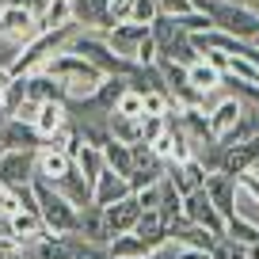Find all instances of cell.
Returning <instances> with one entry per match:
<instances>
[{
	"instance_id": "cell-16",
	"label": "cell",
	"mask_w": 259,
	"mask_h": 259,
	"mask_svg": "<svg viewBox=\"0 0 259 259\" xmlns=\"http://www.w3.org/2000/svg\"><path fill=\"white\" fill-rule=\"evenodd\" d=\"M202 187H206V194H210V202L218 206V213L229 221L233 218V198H236V179L225 176V171H210Z\"/></svg>"
},
{
	"instance_id": "cell-31",
	"label": "cell",
	"mask_w": 259,
	"mask_h": 259,
	"mask_svg": "<svg viewBox=\"0 0 259 259\" xmlns=\"http://www.w3.org/2000/svg\"><path fill=\"white\" fill-rule=\"evenodd\" d=\"M134 233L141 236V240H149L156 248L160 240H168V225H164V218L156 210H141V218H138V225H134Z\"/></svg>"
},
{
	"instance_id": "cell-33",
	"label": "cell",
	"mask_w": 259,
	"mask_h": 259,
	"mask_svg": "<svg viewBox=\"0 0 259 259\" xmlns=\"http://www.w3.org/2000/svg\"><path fill=\"white\" fill-rule=\"evenodd\" d=\"M233 218H244L251 225H259V202L248 191H240V187H236V198H233Z\"/></svg>"
},
{
	"instance_id": "cell-38",
	"label": "cell",
	"mask_w": 259,
	"mask_h": 259,
	"mask_svg": "<svg viewBox=\"0 0 259 259\" xmlns=\"http://www.w3.org/2000/svg\"><path fill=\"white\" fill-rule=\"evenodd\" d=\"M156 19V0H134V16H130V23H153Z\"/></svg>"
},
{
	"instance_id": "cell-50",
	"label": "cell",
	"mask_w": 259,
	"mask_h": 259,
	"mask_svg": "<svg viewBox=\"0 0 259 259\" xmlns=\"http://www.w3.org/2000/svg\"><path fill=\"white\" fill-rule=\"evenodd\" d=\"M0 153H4V149H0Z\"/></svg>"
},
{
	"instance_id": "cell-23",
	"label": "cell",
	"mask_w": 259,
	"mask_h": 259,
	"mask_svg": "<svg viewBox=\"0 0 259 259\" xmlns=\"http://www.w3.org/2000/svg\"><path fill=\"white\" fill-rule=\"evenodd\" d=\"M187 80H191V88L202 92V96H210V92H221V88H225V84H221L225 76H221L213 65H206L202 57H198L194 65H187Z\"/></svg>"
},
{
	"instance_id": "cell-19",
	"label": "cell",
	"mask_w": 259,
	"mask_h": 259,
	"mask_svg": "<svg viewBox=\"0 0 259 259\" xmlns=\"http://www.w3.org/2000/svg\"><path fill=\"white\" fill-rule=\"evenodd\" d=\"M38 145H42L38 130L27 126V122L8 118L4 126H0V149H38Z\"/></svg>"
},
{
	"instance_id": "cell-45",
	"label": "cell",
	"mask_w": 259,
	"mask_h": 259,
	"mask_svg": "<svg viewBox=\"0 0 259 259\" xmlns=\"http://www.w3.org/2000/svg\"><path fill=\"white\" fill-rule=\"evenodd\" d=\"M248 259H259V248H251V251H248Z\"/></svg>"
},
{
	"instance_id": "cell-46",
	"label": "cell",
	"mask_w": 259,
	"mask_h": 259,
	"mask_svg": "<svg viewBox=\"0 0 259 259\" xmlns=\"http://www.w3.org/2000/svg\"><path fill=\"white\" fill-rule=\"evenodd\" d=\"M251 46H255V50H259V34H255V38H251Z\"/></svg>"
},
{
	"instance_id": "cell-3",
	"label": "cell",
	"mask_w": 259,
	"mask_h": 259,
	"mask_svg": "<svg viewBox=\"0 0 259 259\" xmlns=\"http://www.w3.org/2000/svg\"><path fill=\"white\" fill-rule=\"evenodd\" d=\"M194 8L210 19L213 31H225L233 38L251 42L259 34V16L248 8V4H229V0H194Z\"/></svg>"
},
{
	"instance_id": "cell-20",
	"label": "cell",
	"mask_w": 259,
	"mask_h": 259,
	"mask_svg": "<svg viewBox=\"0 0 259 259\" xmlns=\"http://www.w3.org/2000/svg\"><path fill=\"white\" fill-rule=\"evenodd\" d=\"M54 187H57V191H61L65 198H69V202L76 206V210H84V206H92V183H88V179L80 176V171H76V164H73V168H69V171H65V176L57 179Z\"/></svg>"
},
{
	"instance_id": "cell-26",
	"label": "cell",
	"mask_w": 259,
	"mask_h": 259,
	"mask_svg": "<svg viewBox=\"0 0 259 259\" xmlns=\"http://www.w3.org/2000/svg\"><path fill=\"white\" fill-rule=\"evenodd\" d=\"M107 134H111L114 141H122V145H134V141H141V118L111 111L107 114Z\"/></svg>"
},
{
	"instance_id": "cell-18",
	"label": "cell",
	"mask_w": 259,
	"mask_h": 259,
	"mask_svg": "<svg viewBox=\"0 0 259 259\" xmlns=\"http://www.w3.org/2000/svg\"><path fill=\"white\" fill-rule=\"evenodd\" d=\"M23 84H27V96H31V99H38V103H69L65 88L54 80V76H46L42 69L27 73V76H23Z\"/></svg>"
},
{
	"instance_id": "cell-22",
	"label": "cell",
	"mask_w": 259,
	"mask_h": 259,
	"mask_svg": "<svg viewBox=\"0 0 259 259\" xmlns=\"http://www.w3.org/2000/svg\"><path fill=\"white\" fill-rule=\"evenodd\" d=\"M76 236H84L88 244H103L111 240V233H107V221H103V210L99 206H84L80 210V225H76Z\"/></svg>"
},
{
	"instance_id": "cell-17",
	"label": "cell",
	"mask_w": 259,
	"mask_h": 259,
	"mask_svg": "<svg viewBox=\"0 0 259 259\" xmlns=\"http://www.w3.org/2000/svg\"><path fill=\"white\" fill-rule=\"evenodd\" d=\"M164 176L171 179V187H176L179 194H191V191H198V187L206 183V168L198 160H183V164H164Z\"/></svg>"
},
{
	"instance_id": "cell-28",
	"label": "cell",
	"mask_w": 259,
	"mask_h": 259,
	"mask_svg": "<svg viewBox=\"0 0 259 259\" xmlns=\"http://www.w3.org/2000/svg\"><path fill=\"white\" fill-rule=\"evenodd\" d=\"M122 92H126V76H103V80H99V88H96V96H92L88 103H92V107H99L103 114H111Z\"/></svg>"
},
{
	"instance_id": "cell-41",
	"label": "cell",
	"mask_w": 259,
	"mask_h": 259,
	"mask_svg": "<svg viewBox=\"0 0 259 259\" xmlns=\"http://www.w3.org/2000/svg\"><path fill=\"white\" fill-rule=\"evenodd\" d=\"M236 187H240V191H248L251 198H255V202H259V176H255V171H251V168L236 176Z\"/></svg>"
},
{
	"instance_id": "cell-35",
	"label": "cell",
	"mask_w": 259,
	"mask_h": 259,
	"mask_svg": "<svg viewBox=\"0 0 259 259\" xmlns=\"http://www.w3.org/2000/svg\"><path fill=\"white\" fill-rule=\"evenodd\" d=\"M141 103H145V114H168V111H171V96H168L164 88L141 92Z\"/></svg>"
},
{
	"instance_id": "cell-10",
	"label": "cell",
	"mask_w": 259,
	"mask_h": 259,
	"mask_svg": "<svg viewBox=\"0 0 259 259\" xmlns=\"http://www.w3.org/2000/svg\"><path fill=\"white\" fill-rule=\"evenodd\" d=\"M69 168H73V156L65 153L61 145H38V149H34V176H38V179L57 183Z\"/></svg>"
},
{
	"instance_id": "cell-25",
	"label": "cell",
	"mask_w": 259,
	"mask_h": 259,
	"mask_svg": "<svg viewBox=\"0 0 259 259\" xmlns=\"http://www.w3.org/2000/svg\"><path fill=\"white\" fill-rule=\"evenodd\" d=\"M73 164H76V171H80L88 183H96L99 171L107 168V164H103V149H99V145H88V141H80V149L73 153Z\"/></svg>"
},
{
	"instance_id": "cell-29",
	"label": "cell",
	"mask_w": 259,
	"mask_h": 259,
	"mask_svg": "<svg viewBox=\"0 0 259 259\" xmlns=\"http://www.w3.org/2000/svg\"><path fill=\"white\" fill-rule=\"evenodd\" d=\"M221 240L240 244V248H259V225H251V221H244V218H229Z\"/></svg>"
},
{
	"instance_id": "cell-27",
	"label": "cell",
	"mask_w": 259,
	"mask_h": 259,
	"mask_svg": "<svg viewBox=\"0 0 259 259\" xmlns=\"http://www.w3.org/2000/svg\"><path fill=\"white\" fill-rule=\"evenodd\" d=\"M149 251H153V244L141 240L138 233H118V236H111V240H107V255H111V259H122V255H149Z\"/></svg>"
},
{
	"instance_id": "cell-1",
	"label": "cell",
	"mask_w": 259,
	"mask_h": 259,
	"mask_svg": "<svg viewBox=\"0 0 259 259\" xmlns=\"http://www.w3.org/2000/svg\"><path fill=\"white\" fill-rule=\"evenodd\" d=\"M38 69L61 84L65 96H69V103H73V99H92V96H96V88H99V80H103V73H99L96 65L84 61L80 54H73L69 46L57 50V54H50Z\"/></svg>"
},
{
	"instance_id": "cell-34",
	"label": "cell",
	"mask_w": 259,
	"mask_h": 259,
	"mask_svg": "<svg viewBox=\"0 0 259 259\" xmlns=\"http://www.w3.org/2000/svg\"><path fill=\"white\" fill-rule=\"evenodd\" d=\"M164 130H168V114H141V141L145 145H153Z\"/></svg>"
},
{
	"instance_id": "cell-44",
	"label": "cell",
	"mask_w": 259,
	"mask_h": 259,
	"mask_svg": "<svg viewBox=\"0 0 259 259\" xmlns=\"http://www.w3.org/2000/svg\"><path fill=\"white\" fill-rule=\"evenodd\" d=\"M179 259H213V251H202V248H179Z\"/></svg>"
},
{
	"instance_id": "cell-14",
	"label": "cell",
	"mask_w": 259,
	"mask_h": 259,
	"mask_svg": "<svg viewBox=\"0 0 259 259\" xmlns=\"http://www.w3.org/2000/svg\"><path fill=\"white\" fill-rule=\"evenodd\" d=\"M168 240H176L179 248H202V251H213V244H218V236L206 233L202 225H194V221L187 218H176L168 225Z\"/></svg>"
},
{
	"instance_id": "cell-30",
	"label": "cell",
	"mask_w": 259,
	"mask_h": 259,
	"mask_svg": "<svg viewBox=\"0 0 259 259\" xmlns=\"http://www.w3.org/2000/svg\"><path fill=\"white\" fill-rule=\"evenodd\" d=\"M156 213L164 218V225H171L176 218H183V194L171 187V179H160V202H156Z\"/></svg>"
},
{
	"instance_id": "cell-5",
	"label": "cell",
	"mask_w": 259,
	"mask_h": 259,
	"mask_svg": "<svg viewBox=\"0 0 259 259\" xmlns=\"http://www.w3.org/2000/svg\"><path fill=\"white\" fill-rule=\"evenodd\" d=\"M183 218L194 221V225H202L206 233H213L221 240L225 236V218L218 213V206L210 202V194H206V187H198V191L183 194Z\"/></svg>"
},
{
	"instance_id": "cell-9",
	"label": "cell",
	"mask_w": 259,
	"mask_h": 259,
	"mask_svg": "<svg viewBox=\"0 0 259 259\" xmlns=\"http://www.w3.org/2000/svg\"><path fill=\"white\" fill-rule=\"evenodd\" d=\"M138 218H141V202H138V194H134V191H130L126 198H118L114 206H103V221H107V233H111V236L134 233Z\"/></svg>"
},
{
	"instance_id": "cell-12",
	"label": "cell",
	"mask_w": 259,
	"mask_h": 259,
	"mask_svg": "<svg viewBox=\"0 0 259 259\" xmlns=\"http://www.w3.org/2000/svg\"><path fill=\"white\" fill-rule=\"evenodd\" d=\"M240 111H244V99H236V96H221L218 103L206 111V114H210V138H213V141L225 138L229 130L240 122Z\"/></svg>"
},
{
	"instance_id": "cell-51",
	"label": "cell",
	"mask_w": 259,
	"mask_h": 259,
	"mask_svg": "<svg viewBox=\"0 0 259 259\" xmlns=\"http://www.w3.org/2000/svg\"><path fill=\"white\" fill-rule=\"evenodd\" d=\"M19 259H23V255H19Z\"/></svg>"
},
{
	"instance_id": "cell-6",
	"label": "cell",
	"mask_w": 259,
	"mask_h": 259,
	"mask_svg": "<svg viewBox=\"0 0 259 259\" xmlns=\"http://www.w3.org/2000/svg\"><path fill=\"white\" fill-rule=\"evenodd\" d=\"M34 179V149H4L0 153V183L27 187Z\"/></svg>"
},
{
	"instance_id": "cell-32",
	"label": "cell",
	"mask_w": 259,
	"mask_h": 259,
	"mask_svg": "<svg viewBox=\"0 0 259 259\" xmlns=\"http://www.w3.org/2000/svg\"><path fill=\"white\" fill-rule=\"evenodd\" d=\"M103 164L111 171H118V176H130L134 171V153H130V145H122V141H107L103 145Z\"/></svg>"
},
{
	"instance_id": "cell-24",
	"label": "cell",
	"mask_w": 259,
	"mask_h": 259,
	"mask_svg": "<svg viewBox=\"0 0 259 259\" xmlns=\"http://www.w3.org/2000/svg\"><path fill=\"white\" fill-rule=\"evenodd\" d=\"M73 23V4L69 0H42L38 4V31H54V27Z\"/></svg>"
},
{
	"instance_id": "cell-37",
	"label": "cell",
	"mask_w": 259,
	"mask_h": 259,
	"mask_svg": "<svg viewBox=\"0 0 259 259\" xmlns=\"http://www.w3.org/2000/svg\"><path fill=\"white\" fill-rule=\"evenodd\" d=\"M12 118H19V122H27V126H34V118H38V99L23 96L16 107H12Z\"/></svg>"
},
{
	"instance_id": "cell-49",
	"label": "cell",
	"mask_w": 259,
	"mask_h": 259,
	"mask_svg": "<svg viewBox=\"0 0 259 259\" xmlns=\"http://www.w3.org/2000/svg\"><path fill=\"white\" fill-rule=\"evenodd\" d=\"M0 191H4V183H0Z\"/></svg>"
},
{
	"instance_id": "cell-42",
	"label": "cell",
	"mask_w": 259,
	"mask_h": 259,
	"mask_svg": "<svg viewBox=\"0 0 259 259\" xmlns=\"http://www.w3.org/2000/svg\"><path fill=\"white\" fill-rule=\"evenodd\" d=\"M145 259H179V244H176V240H160Z\"/></svg>"
},
{
	"instance_id": "cell-47",
	"label": "cell",
	"mask_w": 259,
	"mask_h": 259,
	"mask_svg": "<svg viewBox=\"0 0 259 259\" xmlns=\"http://www.w3.org/2000/svg\"><path fill=\"white\" fill-rule=\"evenodd\" d=\"M122 259H145V255H122Z\"/></svg>"
},
{
	"instance_id": "cell-2",
	"label": "cell",
	"mask_w": 259,
	"mask_h": 259,
	"mask_svg": "<svg viewBox=\"0 0 259 259\" xmlns=\"http://www.w3.org/2000/svg\"><path fill=\"white\" fill-rule=\"evenodd\" d=\"M31 187H34V202H38V218H42V225H46V233H54V236H76L80 210H76V206L69 202L54 183H46V179L34 176Z\"/></svg>"
},
{
	"instance_id": "cell-36",
	"label": "cell",
	"mask_w": 259,
	"mask_h": 259,
	"mask_svg": "<svg viewBox=\"0 0 259 259\" xmlns=\"http://www.w3.org/2000/svg\"><path fill=\"white\" fill-rule=\"evenodd\" d=\"M114 111H118V114H130V118H141V114H145V103H141V92L126 88V92L118 96V103H114Z\"/></svg>"
},
{
	"instance_id": "cell-11",
	"label": "cell",
	"mask_w": 259,
	"mask_h": 259,
	"mask_svg": "<svg viewBox=\"0 0 259 259\" xmlns=\"http://www.w3.org/2000/svg\"><path fill=\"white\" fill-rule=\"evenodd\" d=\"M73 23L80 31H107L111 27V0H69Z\"/></svg>"
},
{
	"instance_id": "cell-43",
	"label": "cell",
	"mask_w": 259,
	"mask_h": 259,
	"mask_svg": "<svg viewBox=\"0 0 259 259\" xmlns=\"http://www.w3.org/2000/svg\"><path fill=\"white\" fill-rule=\"evenodd\" d=\"M12 80H16V73L8 69V61H0V107H4V92H8Z\"/></svg>"
},
{
	"instance_id": "cell-15",
	"label": "cell",
	"mask_w": 259,
	"mask_h": 259,
	"mask_svg": "<svg viewBox=\"0 0 259 259\" xmlns=\"http://www.w3.org/2000/svg\"><path fill=\"white\" fill-rule=\"evenodd\" d=\"M255 164H259V134H255V138H248V141H240V145H229L225 149V160H221V171L236 179L240 171L255 168Z\"/></svg>"
},
{
	"instance_id": "cell-39",
	"label": "cell",
	"mask_w": 259,
	"mask_h": 259,
	"mask_svg": "<svg viewBox=\"0 0 259 259\" xmlns=\"http://www.w3.org/2000/svg\"><path fill=\"white\" fill-rule=\"evenodd\" d=\"M73 259H111V255H107L103 244H88V240H80V244H76V255H73Z\"/></svg>"
},
{
	"instance_id": "cell-8",
	"label": "cell",
	"mask_w": 259,
	"mask_h": 259,
	"mask_svg": "<svg viewBox=\"0 0 259 259\" xmlns=\"http://www.w3.org/2000/svg\"><path fill=\"white\" fill-rule=\"evenodd\" d=\"M0 225H4V233H8V236H12V240H16L23 251L31 248V244H38L42 236H46V225H42L38 210H19V213H12V218H4Z\"/></svg>"
},
{
	"instance_id": "cell-40",
	"label": "cell",
	"mask_w": 259,
	"mask_h": 259,
	"mask_svg": "<svg viewBox=\"0 0 259 259\" xmlns=\"http://www.w3.org/2000/svg\"><path fill=\"white\" fill-rule=\"evenodd\" d=\"M134 194H138L141 210H156V202H160V183H153V187H141V191H134Z\"/></svg>"
},
{
	"instance_id": "cell-7",
	"label": "cell",
	"mask_w": 259,
	"mask_h": 259,
	"mask_svg": "<svg viewBox=\"0 0 259 259\" xmlns=\"http://www.w3.org/2000/svg\"><path fill=\"white\" fill-rule=\"evenodd\" d=\"M103 34V42L114 50L118 57H126V61H134V54H138V46L149 38V27L145 23H111Z\"/></svg>"
},
{
	"instance_id": "cell-13",
	"label": "cell",
	"mask_w": 259,
	"mask_h": 259,
	"mask_svg": "<svg viewBox=\"0 0 259 259\" xmlns=\"http://www.w3.org/2000/svg\"><path fill=\"white\" fill-rule=\"evenodd\" d=\"M130 194V179L126 176H118V171H111V168H103L99 171V179L92 183V206H114L118 198H126Z\"/></svg>"
},
{
	"instance_id": "cell-48",
	"label": "cell",
	"mask_w": 259,
	"mask_h": 259,
	"mask_svg": "<svg viewBox=\"0 0 259 259\" xmlns=\"http://www.w3.org/2000/svg\"><path fill=\"white\" fill-rule=\"evenodd\" d=\"M229 4H244V0H229Z\"/></svg>"
},
{
	"instance_id": "cell-4",
	"label": "cell",
	"mask_w": 259,
	"mask_h": 259,
	"mask_svg": "<svg viewBox=\"0 0 259 259\" xmlns=\"http://www.w3.org/2000/svg\"><path fill=\"white\" fill-rule=\"evenodd\" d=\"M34 34H38V12L34 8H23V4H4L0 8V38L27 46Z\"/></svg>"
},
{
	"instance_id": "cell-21",
	"label": "cell",
	"mask_w": 259,
	"mask_h": 259,
	"mask_svg": "<svg viewBox=\"0 0 259 259\" xmlns=\"http://www.w3.org/2000/svg\"><path fill=\"white\" fill-rule=\"evenodd\" d=\"M76 244L80 240H73V236H54V233H46L38 244H31V255L34 259H73L76 255Z\"/></svg>"
}]
</instances>
